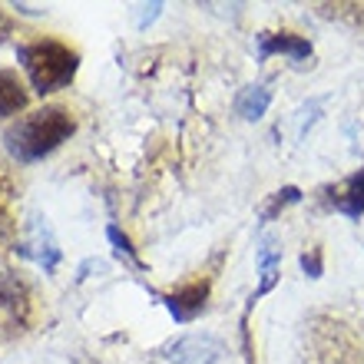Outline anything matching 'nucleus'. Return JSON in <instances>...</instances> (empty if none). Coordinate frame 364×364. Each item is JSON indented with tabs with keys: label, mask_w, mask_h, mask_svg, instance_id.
Masks as SVG:
<instances>
[{
	"label": "nucleus",
	"mask_w": 364,
	"mask_h": 364,
	"mask_svg": "<svg viewBox=\"0 0 364 364\" xmlns=\"http://www.w3.org/2000/svg\"><path fill=\"white\" fill-rule=\"evenodd\" d=\"M77 129V119L67 106L50 103L43 109L20 116L17 123L4 133V146L17 163H40L43 156H50L53 149L67 143Z\"/></svg>",
	"instance_id": "nucleus-1"
},
{
	"label": "nucleus",
	"mask_w": 364,
	"mask_h": 364,
	"mask_svg": "<svg viewBox=\"0 0 364 364\" xmlns=\"http://www.w3.org/2000/svg\"><path fill=\"white\" fill-rule=\"evenodd\" d=\"M301 269H305L311 278H318V275H321V252L315 249V252H311V255H301Z\"/></svg>",
	"instance_id": "nucleus-11"
},
{
	"label": "nucleus",
	"mask_w": 364,
	"mask_h": 364,
	"mask_svg": "<svg viewBox=\"0 0 364 364\" xmlns=\"http://www.w3.org/2000/svg\"><path fill=\"white\" fill-rule=\"evenodd\" d=\"M205 298H209V282H189V285L176 288L173 295H166V305H169L176 321L186 325L205 308Z\"/></svg>",
	"instance_id": "nucleus-4"
},
{
	"label": "nucleus",
	"mask_w": 364,
	"mask_h": 364,
	"mask_svg": "<svg viewBox=\"0 0 364 364\" xmlns=\"http://www.w3.org/2000/svg\"><path fill=\"white\" fill-rule=\"evenodd\" d=\"M272 103V93L265 87H249L245 93L239 96V113L245 116V119H262L265 116V109H269Z\"/></svg>",
	"instance_id": "nucleus-8"
},
{
	"label": "nucleus",
	"mask_w": 364,
	"mask_h": 364,
	"mask_svg": "<svg viewBox=\"0 0 364 364\" xmlns=\"http://www.w3.org/2000/svg\"><path fill=\"white\" fill-rule=\"evenodd\" d=\"M335 209L345 212L348 219H361V212H364V169L358 176H351L345 186L335 189Z\"/></svg>",
	"instance_id": "nucleus-7"
},
{
	"label": "nucleus",
	"mask_w": 364,
	"mask_h": 364,
	"mask_svg": "<svg viewBox=\"0 0 364 364\" xmlns=\"http://www.w3.org/2000/svg\"><path fill=\"white\" fill-rule=\"evenodd\" d=\"M298 199H301V192H298L295 186H288V189L275 192V202H272L269 209H265V219H272L278 209H285V205H291V202H298Z\"/></svg>",
	"instance_id": "nucleus-9"
},
{
	"label": "nucleus",
	"mask_w": 364,
	"mask_h": 364,
	"mask_svg": "<svg viewBox=\"0 0 364 364\" xmlns=\"http://www.w3.org/2000/svg\"><path fill=\"white\" fill-rule=\"evenodd\" d=\"M17 60L23 73H27L30 87L37 96H50L57 90L70 87L73 77L80 70V53L63 40L43 37V40H30L17 47Z\"/></svg>",
	"instance_id": "nucleus-2"
},
{
	"label": "nucleus",
	"mask_w": 364,
	"mask_h": 364,
	"mask_svg": "<svg viewBox=\"0 0 364 364\" xmlns=\"http://www.w3.org/2000/svg\"><path fill=\"white\" fill-rule=\"evenodd\" d=\"M23 106H27V87H23V80L17 77V70L0 67V119L17 116Z\"/></svg>",
	"instance_id": "nucleus-5"
},
{
	"label": "nucleus",
	"mask_w": 364,
	"mask_h": 364,
	"mask_svg": "<svg viewBox=\"0 0 364 364\" xmlns=\"http://www.w3.org/2000/svg\"><path fill=\"white\" fill-rule=\"evenodd\" d=\"M7 33H10V20L4 17V10H0V40L7 37Z\"/></svg>",
	"instance_id": "nucleus-12"
},
{
	"label": "nucleus",
	"mask_w": 364,
	"mask_h": 364,
	"mask_svg": "<svg viewBox=\"0 0 364 364\" xmlns=\"http://www.w3.org/2000/svg\"><path fill=\"white\" fill-rule=\"evenodd\" d=\"M272 53H285V57L291 60H305L311 57V43L301 37H295V33H265V37L259 40V57H272Z\"/></svg>",
	"instance_id": "nucleus-6"
},
{
	"label": "nucleus",
	"mask_w": 364,
	"mask_h": 364,
	"mask_svg": "<svg viewBox=\"0 0 364 364\" xmlns=\"http://www.w3.org/2000/svg\"><path fill=\"white\" fill-rule=\"evenodd\" d=\"M106 239H109V242H113V245H116V252H123V255H129V259H133V262H139V259H136L133 242L126 239V235H123V232H119V229H116V225H109V229H106Z\"/></svg>",
	"instance_id": "nucleus-10"
},
{
	"label": "nucleus",
	"mask_w": 364,
	"mask_h": 364,
	"mask_svg": "<svg viewBox=\"0 0 364 364\" xmlns=\"http://www.w3.org/2000/svg\"><path fill=\"white\" fill-rule=\"evenodd\" d=\"M27 291L20 282H14V278L0 282V335L20 331L27 325Z\"/></svg>",
	"instance_id": "nucleus-3"
}]
</instances>
